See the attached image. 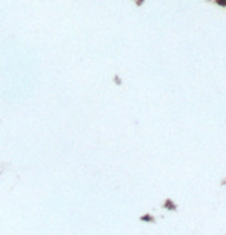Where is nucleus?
<instances>
[{
    "instance_id": "nucleus-1",
    "label": "nucleus",
    "mask_w": 226,
    "mask_h": 235,
    "mask_svg": "<svg viewBox=\"0 0 226 235\" xmlns=\"http://www.w3.org/2000/svg\"><path fill=\"white\" fill-rule=\"evenodd\" d=\"M217 3L221 5V6H226V0H217Z\"/></svg>"
}]
</instances>
